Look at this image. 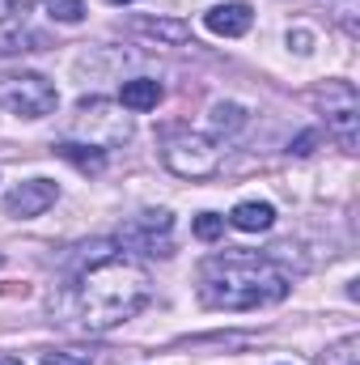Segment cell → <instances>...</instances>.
Wrapping results in <instances>:
<instances>
[{"label":"cell","mask_w":360,"mask_h":365,"mask_svg":"<svg viewBox=\"0 0 360 365\" xmlns=\"http://www.w3.org/2000/svg\"><path fill=\"white\" fill-rule=\"evenodd\" d=\"M292 289V280L284 268H275L263 255H212L199 268V302L208 310H259V306H275L284 302Z\"/></svg>","instance_id":"obj_1"},{"label":"cell","mask_w":360,"mask_h":365,"mask_svg":"<svg viewBox=\"0 0 360 365\" xmlns=\"http://www.w3.org/2000/svg\"><path fill=\"white\" fill-rule=\"evenodd\" d=\"M149 302V276L127 259H102L77 276V319L85 331H110Z\"/></svg>","instance_id":"obj_2"},{"label":"cell","mask_w":360,"mask_h":365,"mask_svg":"<svg viewBox=\"0 0 360 365\" xmlns=\"http://www.w3.org/2000/svg\"><path fill=\"white\" fill-rule=\"evenodd\" d=\"M0 106L17 119H47L60 106V90L38 73H13L0 77Z\"/></svg>","instance_id":"obj_3"},{"label":"cell","mask_w":360,"mask_h":365,"mask_svg":"<svg viewBox=\"0 0 360 365\" xmlns=\"http://www.w3.org/2000/svg\"><path fill=\"white\" fill-rule=\"evenodd\" d=\"M68 140L110 149V145L132 140V123H127V115H119L110 102L90 98V102H81V106H77V115H73V136H68Z\"/></svg>","instance_id":"obj_4"},{"label":"cell","mask_w":360,"mask_h":365,"mask_svg":"<svg viewBox=\"0 0 360 365\" xmlns=\"http://www.w3.org/2000/svg\"><path fill=\"white\" fill-rule=\"evenodd\" d=\"M162 162L179 175V179H208L216 175L221 166V149L212 136H199V132H174L162 149Z\"/></svg>","instance_id":"obj_5"},{"label":"cell","mask_w":360,"mask_h":365,"mask_svg":"<svg viewBox=\"0 0 360 365\" xmlns=\"http://www.w3.org/2000/svg\"><path fill=\"white\" fill-rule=\"evenodd\" d=\"M314 98L327 110V132L348 153H356V145H360V93H356V86L352 81H327V90L314 93Z\"/></svg>","instance_id":"obj_6"},{"label":"cell","mask_w":360,"mask_h":365,"mask_svg":"<svg viewBox=\"0 0 360 365\" xmlns=\"http://www.w3.org/2000/svg\"><path fill=\"white\" fill-rule=\"evenodd\" d=\"M170 225H174V217H170L166 208H157V212H140L132 225L119 230V242L132 247V251H144V255H170V242H157V234L166 238Z\"/></svg>","instance_id":"obj_7"},{"label":"cell","mask_w":360,"mask_h":365,"mask_svg":"<svg viewBox=\"0 0 360 365\" xmlns=\"http://www.w3.org/2000/svg\"><path fill=\"white\" fill-rule=\"evenodd\" d=\"M55 200H60V182H51V179H26V182H17V187L4 195V212L26 221V217H43Z\"/></svg>","instance_id":"obj_8"},{"label":"cell","mask_w":360,"mask_h":365,"mask_svg":"<svg viewBox=\"0 0 360 365\" xmlns=\"http://www.w3.org/2000/svg\"><path fill=\"white\" fill-rule=\"evenodd\" d=\"M203 26H208L212 34H221V38H242V34L255 26V13H250V4H242V0L212 4V9L203 13Z\"/></svg>","instance_id":"obj_9"},{"label":"cell","mask_w":360,"mask_h":365,"mask_svg":"<svg viewBox=\"0 0 360 365\" xmlns=\"http://www.w3.org/2000/svg\"><path fill=\"white\" fill-rule=\"evenodd\" d=\"M162 98H166V90H162V81H153V77H132V81L119 86V106H123V110H136V115L157 110Z\"/></svg>","instance_id":"obj_10"},{"label":"cell","mask_w":360,"mask_h":365,"mask_svg":"<svg viewBox=\"0 0 360 365\" xmlns=\"http://www.w3.org/2000/svg\"><path fill=\"white\" fill-rule=\"evenodd\" d=\"M229 225L242 230V234H263V230L275 225V208H271L268 200H242V204L229 212Z\"/></svg>","instance_id":"obj_11"},{"label":"cell","mask_w":360,"mask_h":365,"mask_svg":"<svg viewBox=\"0 0 360 365\" xmlns=\"http://www.w3.org/2000/svg\"><path fill=\"white\" fill-rule=\"evenodd\" d=\"M55 153L64 158V162H73L81 175H102L106 170V149H97V145H81V140H60L55 145Z\"/></svg>","instance_id":"obj_12"},{"label":"cell","mask_w":360,"mask_h":365,"mask_svg":"<svg viewBox=\"0 0 360 365\" xmlns=\"http://www.w3.org/2000/svg\"><path fill=\"white\" fill-rule=\"evenodd\" d=\"M246 123V110L238 106V102H212V132L216 136H229V132H238Z\"/></svg>","instance_id":"obj_13"},{"label":"cell","mask_w":360,"mask_h":365,"mask_svg":"<svg viewBox=\"0 0 360 365\" xmlns=\"http://www.w3.org/2000/svg\"><path fill=\"white\" fill-rule=\"evenodd\" d=\"M43 9H47V17H55L64 26L85 21V0H43Z\"/></svg>","instance_id":"obj_14"},{"label":"cell","mask_w":360,"mask_h":365,"mask_svg":"<svg viewBox=\"0 0 360 365\" xmlns=\"http://www.w3.org/2000/svg\"><path fill=\"white\" fill-rule=\"evenodd\" d=\"M140 30H144V34H157V38H166V43H186V38H191V26H182V21H166V17H157V21H140Z\"/></svg>","instance_id":"obj_15"},{"label":"cell","mask_w":360,"mask_h":365,"mask_svg":"<svg viewBox=\"0 0 360 365\" xmlns=\"http://www.w3.org/2000/svg\"><path fill=\"white\" fill-rule=\"evenodd\" d=\"M225 234V217H216V212H199L195 217V238L199 242H216Z\"/></svg>","instance_id":"obj_16"},{"label":"cell","mask_w":360,"mask_h":365,"mask_svg":"<svg viewBox=\"0 0 360 365\" xmlns=\"http://www.w3.org/2000/svg\"><path fill=\"white\" fill-rule=\"evenodd\" d=\"M356 349H360V340L356 336H348V340H339V344H335L318 365H356Z\"/></svg>","instance_id":"obj_17"},{"label":"cell","mask_w":360,"mask_h":365,"mask_svg":"<svg viewBox=\"0 0 360 365\" xmlns=\"http://www.w3.org/2000/svg\"><path fill=\"white\" fill-rule=\"evenodd\" d=\"M314 145H318V132H301V136L292 140V149H288V153H297V158H309V153H314Z\"/></svg>","instance_id":"obj_18"},{"label":"cell","mask_w":360,"mask_h":365,"mask_svg":"<svg viewBox=\"0 0 360 365\" xmlns=\"http://www.w3.org/2000/svg\"><path fill=\"white\" fill-rule=\"evenodd\" d=\"M309 43H314V38H309V30H288V47H292V51L309 56Z\"/></svg>","instance_id":"obj_19"},{"label":"cell","mask_w":360,"mask_h":365,"mask_svg":"<svg viewBox=\"0 0 360 365\" xmlns=\"http://www.w3.org/2000/svg\"><path fill=\"white\" fill-rule=\"evenodd\" d=\"M43 365H90V361L73 357V353H43Z\"/></svg>","instance_id":"obj_20"},{"label":"cell","mask_w":360,"mask_h":365,"mask_svg":"<svg viewBox=\"0 0 360 365\" xmlns=\"http://www.w3.org/2000/svg\"><path fill=\"white\" fill-rule=\"evenodd\" d=\"M9 13H13V0H0V21H4Z\"/></svg>","instance_id":"obj_21"},{"label":"cell","mask_w":360,"mask_h":365,"mask_svg":"<svg viewBox=\"0 0 360 365\" xmlns=\"http://www.w3.org/2000/svg\"><path fill=\"white\" fill-rule=\"evenodd\" d=\"M0 365H21L17 357H0Z\"/></svg>","instance_id":"obj_22"},{"label":"cell","mask_w":360,"mask_h":365,"mask_svg":"<svg viewBox=\"0 0 360 365\" xmlns=\"http://www.w3.org/2000/svg\"><path fill=\"white\" fill-rule=\"evenodd\" d=\"M106 4H136V0H106Z\"/></svg>","instance_id":"obj_23"}]
</instances>
